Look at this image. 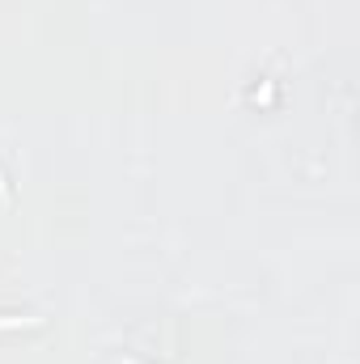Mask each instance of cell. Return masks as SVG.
I'll return each instance as SVG.
<instances>
[{
    "label": "cell",
    "instance_id": "cell-1",
    "mask_svg": "<svg viewBox=\"0 0 360 364\" xmlns=\"http://www.w3.org/2000/svg\"><path fill=\"white\" fill-rule=\"evenodd\" d=\"M9 326H21V318H0V331H9Z\"/></svg>",
    "mask_w": 360,
    "mask_h": 364
}]
</instances>
